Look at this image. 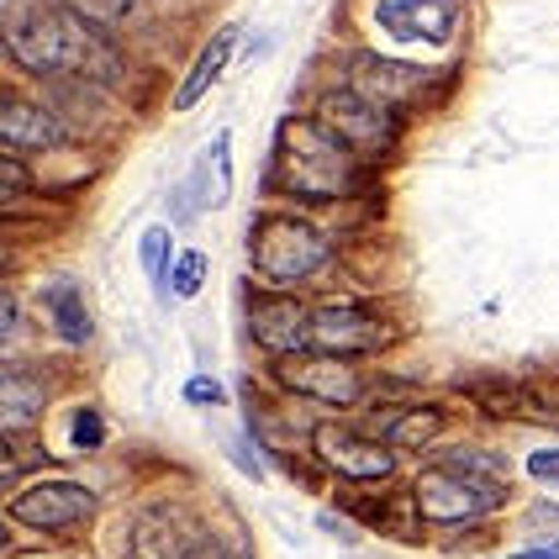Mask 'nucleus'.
Returning a JSON list of instances; mask_svg holds the SVG:
<instances>
[{
    "label": "nucleus",
    "mask_w": 559,
    "mask_h": 559,
    "mask_svg": "<svg viewBox=\"0 0 559 559\" xmlns=\"http://www.w3.org/2000/svg\"><path fill=\"white\" fill-rule=\"evenodd\" d=\"M5 53L32 74H100L117 69L111 53L95 43V27L80 22L63 0H11L0 16Z\"/></svg>",
    "instance_id": "nucleus-1"
},
{
    "label": "nucleus",
    "mask_w": 559,
    "mask_h": 559,
    "mask_svg": "<svg viewBox=\"0 0 559 559\" xmlns=\"http://www.w3.org/2000/svg\"><path fill=\"white\" fill-rule=\"evenodd\" d=\"M264 186L301 195V201H338L354 190V154L322 122L290 117L275 138V158L264 169Z\"/></svg>",
    "instance_id": "nucleus-2"
},
{
    "label": "nucleus",
    "mask_w": 559,
    "mask_h": 559,
    "mask_svg": "<svg viewBox=\"0 0 559 559\" xmlns=\"http://www.w3.org/2000/svg\"><path fill=\"white\" fill-rule=\"evenodd\" d=\"M328 259V238L301 217H264L253 227V270L264 280H307L311 270H322Z\"/></svg>",
    "instance_id": "nucleus-3"
},
{
    "label": "nucleus",
    "mask_w": 559,
    "mask_h": 559,
    "mask_svg": "<svg viewBox=\"0 0 559 559\" xmlns=\"http://www.w3.org/2000/svg\"><path fill=\"white\" fill-rule=\"evenodd\" d=\"M317 122L328 127L348 154H385V148H391V138H396V117H391L380 100L359 95L354 85H338V91L322 95Z\"/></svg>",
    "instance_id": "nucleus-4"
},
{
    "label": "nucleus",
    "mask_w": 559,
    "mask_h": 559,
    "mask_svg": "<svg viewBox=\"0 0 559 559\" xmlns=\"http://www.w3.org/2000/svg\"><path fill=\"white\" fill-rule=\"evenodd\" d=\"M396 338L391 322L370 307H354V301H333V307L307 311V328H301V343L307 348H322V354H374Z\"/></svg>",
    "instance_id": "nucleus-5"
},
{
    "label": "nucleus",
    "mask_w": 559,
    "mask_h": 559,
    "mask_svg": "<svg viewBox=\"0 0 559 559\" xmlns=\"http://www.w3.org/2000/svg\"><path fill=\"white\" fill-rule=\"evenodd\" d=\"M507 486L501 480H480L475 469H428L417 480V507L438 518V523H465V518H480L501 507Z\"/></svg>",
    "instance_id": "nucleus-6"
},
{
    "label": "nucleus",
    "mask_w": 559,
    "mask_h": 559,
    "mask_svg": "<svg viewBox=\"0 0 559 559\" xmlns=\"http://www.w3.org/2000/svg\"><path fill=\"white\" fill-rule=\"evenodd\" d=\"M275 374L290 385V391H301V396H317V402L328 406H354L365 396V380L359 370L338 359V354H311V348H296V354H280Z\"/></svg>",
    "instance_id": "nucleus-7"
},
{
    "label": "nucleus",
    "mask_w": 559,
    "mask_h": 559,
    "mask_svg": "<svg viewBox=\"0 0 559 559\" xmlns=\"http://www.w3.org/2000/svg\"><path fill=\"white\" fill-rule=\"evenodd\" d=\"M5 512L37 533H74L95 518V497L85 486H74V480H43V486H32L22 497H11Z\"/></svg>",
    "instance_id": "nucleus-8"
},
{
    "label": "nucleus",
    "mask_w": 559,
    "mask_h": 559,
    "mask_svg": "<svg viewBox=\"0 0 559 559\" xmlns=\"http://www.w3.org/2000/svg\"><path fill=\"white\" fill-rule=\"evenodd\" d=\"M374 22L391 32L396 43L443 48L454 37V27H460V0H380Z\"/></svg>",
    "instance_id": "nucleus-9"
},
{
    "label": "nucleus",
    "mask_w": 559,
    "mask_h": 559,
    "mask_svg": "<svg viewBox=\"0 0 559 559\" xmlns=\"http://www.w3.org/2000/svg\"><path fill=\"white\" fill-rule=\"evenodd\" d=\"M206 533H195L190 518L175 507H143L132 518V559H195Z\"/></svg>",
    "instance_id": "nucleus-10"
},
{
    "label": "nucleus",
    "mask_w": 559,
    "mask_h": 559,
    "mask_svg": "<svg viewBox=\"0 0 559 559\" xmlns=\"http://www.w3.org/2000/svg\"><path fill=\"white\" fill-rule=\"evenodd\" d=\"M354 91L370 95V100H380L385 111L391 106H412V100H428V95L438 91V80L428 74V69H412V63H385L374 59V53H359L354 59Z\"/></svg>",
    "instance_id": "nucleus-11"
},
{
    "label": "nucleus",
    "mask_w": 559,
    "mask_h": 559,
    "mask_svg": "<svg viewBox=\"0 0 559 559\" xmlns=\"http://www.w3.org/2000/svg\"><path fill=\"white\" fill-rule=\"evenodd\" d=\"M311 449L322 454V465H333L338 475H354V480H380V475L396 469L391 443L359 438V433H348V428H317V433H311Z\"/></svg>",
    "instance_id": "nucleus-12"
},
{
    "label": "nucleus",
    "mask_w": 559,
    "mask_h": 559,
    "mask_svg": "<svg viewBox=\"0 0 559 559\" xmlns=\"http://www.w3.org/2000/svg\"><path fill=\"white\" fill-rule=\"evenodd\" d=\"M301 328H307V307L270 296V301H253L249 307V338L270 354H296L301 348Z\"/></svg>",
    "instance_id": "nucleus-13"
},
{
    "label": "nucleus",
    "mask_w": 559,
    "mask_h": 559,
    "mask_svg": "<svg viewBox=\"0 0 559 559\" xmlns=\"http://www.w3.org/2000/svg\"><path fill=\"white\" fill-rule=\"evenodd\" d=\"M59 138H63V127L43 106L16 100V95H0V143H11V148H53Z\"/></svg>",
    "instance_id": "nucleus-14"
},
{
    "label": "nucleus",
    "mask_w": 559,
    "mask_h": 559,
    "mask_svg": "<svg viewBox=\"0 0 559 559\" xmlns=\"http://www.w3.org/2000/svg\"><path fill=\"white\" fill-rule=\"evenodd\" d=\"M43 406H48V391H43L37 374H27V370L0 374V433H22V428H32V423L43 417Z\"/></svg>",
    "instance_id": "nucleus-15"
},
{
    "label": "nucleus",
    "mask_w": 559,
    "mask_h": 559,
    "mask_svg": "<svg viewBox=\"0 0 559 559\" xmlns=\"http://www.w3.org/2000/svg\"><path fill=\"white\" fill-rule=\"evenodd\" d=\"M233 43H238V32H233V27H222L217 37H212V43L201 48V59L190 63L186 85L175 91V111H190V106H195L201 95H206L212 85H217V74L227 69V59H233Z\"/></svg>",
    "instance_id": "nucleus-16"
},
{
    "label": "nucleus",
    "mask_w": 559,
    "mask_h": 559,
    "mask_svg": "<svg viewBox=\"0 0 559 559\" xmlns=\"http://www.w3.org/2000/svg\"><path fill=\"white\" fill-rule=\"evenodd\" d=\"M48 311H53V328H59V338L63 343H91L95 333V322H91V307H85V296L74 290V285H53L48 290Z\"/></svg>",
    "instance_id": "nucleus-17"
},
{
    "label": "nucleus",
    "mask_w": 559,
    "mask_h": 559,
    "mask_svg": "<svg viewBox=\"0 0 559 559\" xmlns=\"http://www.w3.org/2000/svg\"><path fill=\"white\" fill-rule=\"evenodd\" d=\"M169 296H180V301H190V296H201V285H206V253L201 249H186L180 259H175V270H169Z\"/></svg>",
    "instance_id": "nucleus-18"
},
{
    "label": "nucleus",
    "mask_w": 559,
    "mask_h": 559,
    "mask_svg": "<svg viewBox=\"0 0 559 559\" xmlns=\"http://www.w3.org/2000/svg\"><path fill=\"white\" fill-rule=\"evenodd\" d=\"M143 270H148V280H154V285H164V280H169V233H164V227H148V233H143Z\"/></svg>",
    "instance_id": "nucleus-19"
},
{
    "label": "nucleus",
    "mask_w": 559,
    "mask_h": 559,
    "mask_svg": "<svg viewBox=\"0 0 559 559\" xmlns=\"http://www.w3.org/2000/svg\"><path fill=\"white\" fill-rule=\"evenodd\" d=\"M63 5H69L80 22H91L95 27V22H117V16H127L132 0H63Z\"/></svg>",
    "instance_id": "nucleus-20"
},
{
    "label": "nucleus",
    "mask_w": 559,
    "mask_h": 559,
    "mask_svg": "<svg viewBox=\"0 0 559 559\" xmlns=\"http://www.w3.org/2000/svg\"><path fill=\"white\" fill-rule=\"evenodd\" d=\"M22 190H27V169H22V158L0 148V206H5V201H16Z\"/></svg>",
    "instance_id": "nucleus-21"
},
{
    "label": "nucleus",
    "mask_w": 559,
    "mask_h": 559,
    "mask_svg": "<svg viewBox=\"0 0 559 559\" xmlns=\"http://www.w3.org/2000/svg\"><path fill=\"white\" fill-rule=\"evenodd\" d=\"M438 423H443L438 412H412V417H402V428H391V438L396 443H423L428 433H438Z\"/></svg>",
    "instance_id": "nucleus-22"
},
{
    "label": "nucleus",
    "mask_w": 559,
    "mask_h": 559,
    "mask_svg": "<svg viewBox=\"0 0 559 559\" xmlns=\"http://www.w3.org/2000/svg\"><path fill=\"white\" fill-rule=\"evenodd\" d=\"M100 443H106L100 412H80V417H74V449H100Z\"/></svg>",
    "instance_id": "nucleus-23"
},
{
    "label": "nucleus",
    "mask_w": 559,
    "mask_h": 559,
    "mask_svg": "<svg viewBox=\"0 0 559 559\" xmlns=\"http://www.w3.org/2000/svg\"><path fill=\"white\" fill-rule=\"evenodd\" d=\"M16 338H22V311L11 301V290H0V354H5Z\"/></svg>",
    "instance_id": "nucleus-24"
},
{
    "label": "nucleus",
    "mask_w": 559,
    "mask_h": 559,
    "mask_svg": "<svg viewBox=\"0 0 559 559\" xmlns=\"http://www.w3.org/2000/svg\"><path fill=\"white\" fill-rule=\"evenodd\" d=\"M227 391H222L217 380H206V374H195V380H186V402H195V406H212V402H222Z\"/></svg>",
    "instance_id": "nucleus-25"
},
{
    "label": "nucleus",
    "mask_w": 559,
    "mask_h": 559,
    "mask_svg": "<svg viewBox=\"0 0 559 559\" xmlns=\"http://www.w3.org/2000/svg\"><path fill=\"white\" fill-rule=\"evenodd\" d=\"M528 475H533V480H544V486H559V449H549V454H533Z\"/></svg>",
    "instance_id": "nucleus-26"
},
{
    "label": "nucleus",
    "mask_w": 559,
    "mask_h": 559,
    "mask_svg": "<svg viewBox=\"0 0 559 559\" xmlns=\"http://www.w3.org/2000/svg\"><path fill=\"white\" fill-rule=\"evenodd\" d=\"M195 559H249L243 549H227V544H217V538H206L201 549H195Z\"/></svg>",
    "instance_id": "nucleus-27"
},
{
    "label": "nucleus",
    "mask_w": 559,
    "mask_h": 559,
    "mask_svg": "<svg viewBox=\"0 0 559 559\" xmlns=\"http://www.w3.org/2000/svg\"><path fill=\"white\" fill-rule=\"evenodd\" d=\"M518 559H559V544H544V549H528V555H518Z\"/></svg>",
    "instance_id": "nucleus-28"
},
{
    "label": "nucleus",
    "mask_w": 559,
    "mask_h": 559,
    "mask_svg": "<svg viewBox=\"0 0 559 559\" xmlns=\"http://www.w3.org/2000/svg\"><path fill=\"white\" fill-rule=\"evenodd\" d=\"M0 264H5V249H0Z\"/></svg>",
    "instance_id": "nucleus-29"
}]
</instances>
